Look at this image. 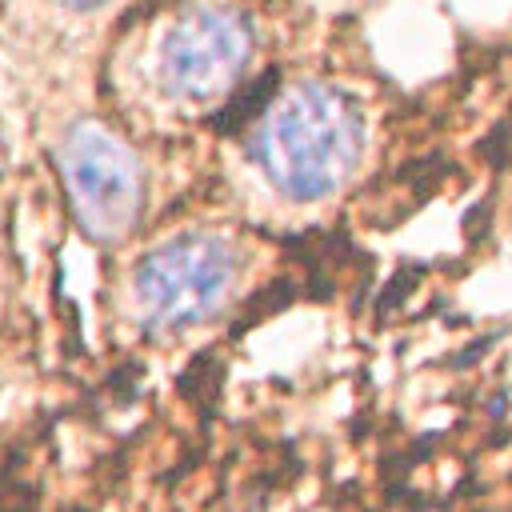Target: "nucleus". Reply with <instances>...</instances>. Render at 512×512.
<instances>
[{"instance_id": "obj_1", "label": "nucleus", "mask_w": 512, "mask_h": 512, "mask_svg": "<svg viewBox=\"0 0 512 512\" xmlns=\"http://www.w3.org/2000/svg\"><path fill=\"white\" fill-rule=\"evenodd\" d=\"M360 144L364 128L356 104L340 88L316 80L284 88L252 132V156L292 200L332 196L352 176Z\"/></svg>"}, {"instance_id": "obj_2", "label": "nucleus", "mask_w": 512, "mask_h": 512, "mask_svg": "<svg viewBox=\"0 0 512 512\" xmlns=\"http://www.w3.org/2000/svg\"><path fill=\"white\" fill-rule=\"evenodd\" d=\"M252 56V20L232 0H184L160 28L156 84L176 104H216L240 84Z\"/></svg>"}, {"instance_id": "obj_3", "label": "nucleus", "mask_w": 512, "mask_h": 512, "mask_svg": "<svg viewBox=\"0 0 512 512\" xmlns=\"http://www.w3.org/2000/svg\"><path fill=\"white\" fill-rule=\"evenodd\" d=\"M76 224L96 240H120L144 204V172L132 148L104 124H72L56 152Z\"/></svg>"}, {"instance_id": "obj_4", "label": "nucleus", "mask_w": 512, "mask_h": 512, "mask_svg": "<svg viewBox=\"0 0 512 512\" xmlns=\"http://www.w3.org/2000/svg\"><path fill=\"white\" fill-rule=\"evenodd\" d=\"M240 256L224 236L184 232L152 248L136 272V300L148 324L188 328L212 316L236 288Z\"/></svg>"}, {"instance_id": "obj_5", "label": "nucleus", "mask_w": 512, "mask_h": 512, "mask_svg": "<svg viewBox=\"0 0 512 512\" xmlns=\"http://www.w3.org/2000/svg\"><path fill=\"white\" fill-rule=\"evenodd\" d=\"M64 8H72V12H96V8H104L108 0H60Z\"/></svg>"}]
</instances>
